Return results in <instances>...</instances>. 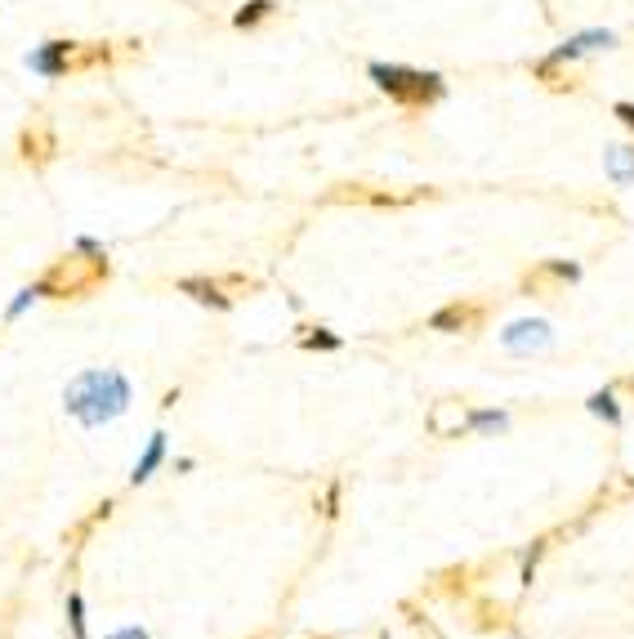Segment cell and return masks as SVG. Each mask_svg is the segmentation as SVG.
I'll return each mask as SVG.
<instances>
[{"instance_id": "obj_20", "label": "cell", "mask_w": 634, "mask_h": 639, "mask_svg": "<svg viewBox=\"0 0 634 639\" xmlns=\"http://www.w3.org/2000/svg\"><path fill=\"white\" fill-rule=\"evenodd\" d=\"M541 559H545V541H532V550L523 555V572H518V581H523V586H532V581H536V568H541Z\"/></svg>"}, {"instance_id": "obj_23", "label": "cell", "mask_w": 634, "mask_h": 639, "mask_svg": "<svg viewBox=\"0 0 634 639\" xmlns=\"http://www.w3.org/2000/svg\"><path fill=\"white\" fill-rule=\"evenodd\" d=\"M612 117H617V121H621V126H626V130H630V135H634V103H626V99H621V103H617V108H612Z\"/></svg>"}, {"instance_id": "obj_11", "label": "cell", "mask_w": 634, "mask_h": 639, "mask_svg": "<svg viewBox=\"0 0 634 639\" xmlns=\"http://www.w3.org/2000/svg\"><path fill=\"white\" fill-rule=\"evenodd\" d=\"M76 45L81 41H45L41 50L32 54V72H41V76H54V81H59V76H72V59H76Z\"/></svg>"}, {"instance_id": "obj_10", "label": "cell", "mask_w": 634, "mask_h": 639, "mask_svg": "<svg viewBox=\"0 0 634 639\" xmlns=\"http://www.w3.org/2000/svg\"><path fill=\"white\" fill-rule=\"evenodd\" d=\"M527 72H532V81H541V90H550V94H576V90H581V81H576L572 63L554 59V54H541V59H532V63H527Z\"/></svg>"}, {"instance_id": "obj_9", "label": "cell", "mask_w": 634, "mask_h": 639, "mask_svg": "<svg viewBox=\"0 0 634 639\" xmlns=\"http://www.w3.org/2000/svg\"><path fill=\"white\" fill-rule=\"evenodd\" d=\"M425 429L434 438H460L469 434V407L460 403V398H438L434 407H429L425 416Z\"/></svg>"}, {"instance_id": "obj_3", "label": "cell", "mask_w": 634, "mask_h": 639, "mask_svg": "<svg viewBox=\"0 0 634 639\" xmlns=\"http://www.w3.org/2000/svg\"><path fill=\"white\" fill-rule=\"evenodd\" d=\"M367 76L376 81L380 94H389L398 108L407 112H425L438 108L447 99V81L438 72H420V68H402V63H371Z\"/></svg>"}, {"instance_id": "obj_22", "label": "cell", "mask_w": 634, "mask_h": 639, "mask_svg": "<svg viewBox=\"0 0 634 639\" xmlns=\"http://www.w3.org/2000/svg\"><path fill=\"white\" fill-rule=\"evenodd\" d=\"M32 300H41V295H36L32 286H23V291L14 295V304H9V309H5V318H9V322H14V318H23V313H27V304H32Z\"/></svg>"}, {"instance_id": "obj_1", "label": "cell", "mask_w": 634, "mask_h": 639, "mask_svg": "<svg viewBox=\"0 0 634 639\" xmlns=\"http://www.w3.org/2000/svg\"><path fill=\"white\" fill-rule=\"evenodd\" d=\"M130 398H134V389L117 367H85L67 380L63 412L81 429H103L130 412Z\"/></svg>"}, {"instance_id": "obj_13", "label": "cell", "mask_w": 634, "mask_h": 639, "mask_svg": "<svg viewBox=\"0 0 634 639\" xmlns=\"http://www.w3.org/2000/svg\"><path fill=\"white\" fill-rule=\"evenodd\" d=\"M166 465V429H157V434L148 438V447L139 452V461H134L130 470V488H143V483H152V474Z\"/></svg>"}, {"instance_id": "obj_14", "label": "cell", "mask_w": 634, "mask_h": 639, "mask_svg": "<svg viewBox=\"0 0 634 639\" xmlns=\"http://www.w3.org/2000/svg\"><path fill=\"white\" fill-rule=\"evenodd\" d=\"M585 412H590V416H599L603 425H621V421H626V412H621V403H617V389H612V385L594 389V394L585 398Z\"/></svg>"}, {"instance_id": "obj_2", "label": "cell", "mask_w": 634, "mask_h": 639, "mask_svg": "<svg viewBox=\"0 0 634 639\" xmlns=\"http://www.w3.org/2000/svg\"><path fill=\"white\" fill-rule=\"evenodd\" d=\"M108 278H112L108 251H67L32 282V291L41 300H85L99 286H108Z\"/></svg>"}, {"instance_id": "obj_18", "label": "cell", "mask_w": 634, "mask_h": 639, "mask_svg": "<svg viewBox=\"0 0 634 639\" xmlns=\"http://www.w3.org/2000/svg\"><path fill=\"white\" fill-rule=\"evenodd\" d=\"M300 349H309V354H335V349L344 345L335 331H326V327H300Z\"/></svg>"}, {"instance_id": "obj_25", "label": "cell", "mask_w": 634, "mask_h": 639, "mask_svg": "<svg viewBox=\"0 0 634 639\" xmlns=\"http://www.w3.org/2000/svg\"><path fill=\"white\" fill-rule=\"evenodd\" d=\"M612 389H617V394H630V398H634V376H621V380H612Z\"/></svg>"}, {"instance_id": "obj_5", "label": "cell", "mask_w": 634, "mask_h": 639, "mask_svg": "<svg viewBox=\"0 0 634 639\" xmlns=\"http://www.w3.org/2000/svg\"><path fill=\"white\" fill-rule=\"evenodd\" d=\"M554 345V327L545 318H518L501 331V349L514 358H532V354H545Z\"/></svg>"}, {"instance_id": "obj_17", "label": "cell", "mask_w": 634, "mask_h": 639, "mask_svg": "<svg viewBox=\"0 0 634 639\" xmlns=\"http://www.w3.org/2000/svg\"><path fill=\"white\" fill-rule=\"evenodd\" d=\"M603 166H608L612 184H634V143H612Z\"/></svg>"}, {"instance_id": "obj_4", "label": "cell", "mask_w": 634, "mask_h": 639, "mask_svg": "<svg viewBox=\"0 0 634 639\" xmlns=\"http://www.w3.org/2000/svg\"><path fill=\"white\" fill-rule=\"evenodd\" d=\"M438 188H389V184H362V179H344V184L326 188V206H376V211H407V206L434 202Z\"/></svg>"}, {"instance_id": "obj_7", "label": "cell", "mask_w": 634, "mask_h": 639, "mask_svg": "<svg viewBox=\"0 0 634 639\" xmlns=\"http://www.w3.org/2000/svg\"><path fill=\"white\" fill-rule=\"evenodd\" d=\"M487 322V304L474 300H451L438 313H429V331H443V336H474Z\"/></svg>"}, {"instance_id": "obj_15", "label": "cell", "mask_w": 634, "mask_h": 639, "mask_svg": "<svg viewBox=\"0 0 634 639\" xmlns=\"http://www.w3.org/2000/svg\"><path fill=\"white\" fill-rule=\"evenodd\" d=\"M277 9H282L277 0H246V5L233 14V27L237 32H255V27H264L268 18H277Z\"/></svg>"}, {"instance_id": "obj_6", "label": "cell", "mask_w": 634, "mask_h": 639, "mask_svg": "<svg viewBox=\"0 0 634 639\" xmlns=\"http://www.w3.org/2000/svg\"><path fill=\"white\" fill-rule=\"evenodd\" d=\"M581 282V264L576 260H541L536 269L523 273V295H559L568 291V286Z\"/></svg>"}, {"instance_id": "obj_12", "label": "cell", "mask_w": 634, "mask_h": 639, "mask_svg": "<svg viewBox=\"0 0 634 639\" xmlns=\"http://www.w3.org/2000/svg\"><path fill=\"white\" fill-rule=\"evenodd\" d=\"M179 291L192 295L197 304H206V309H219V313L233 309V295L224 291V282H219V278H179Z\"/></svg>"}, {"instance_id": "obj_8", "label": "cell", "mask_w": 634, "mask_h": 639, "mask_svg": "<svg viewBox=\"0 0 634 639\" xmlns=\"http://www.w3.org/2000/svg\"><path fill=\"white\" fill-rule=\"evenodd\" d=\"M54 157H59V135H54L50 121H32V126H23V135H18V161L32 166V170H45Z\"/></svg>"}, {"instance_id": "obj_16", "label": "cell", "mask_w": 634, "mask_h": 639, "mask_svg": "<svg viewBox=\"0 0 634 639\" xmlns=\"http://www.w3.org/2000/svg\"><path fill=\"white\" fill-rule=\"evenodd\" d=\"M505 429H509V412H501V407H469V434L496 438Z\"/></svg>"}, {"instance_id": "obj_21", "label": "cell", "mask_w": 634, "mask_h": 639, "mask_svg": "<svg viewBox=\"0 0 634 639\" xmlns=\"http://www.w3.org/2000/svg\"><path fill=\"white\" fill-rule=\"evenodd\" d=\"M219 282H224V291L233 295V300H237V295H251V291H259V282H255V278H246V273H224Z\"/></svg>"}, {"instance_id": "obj_19", "label": "cell", "mask_w": 634, "mask_h": 639, "mask_svg": "<svg viewBox=\"0 0 634 639\" xmlns=\"http://www.w3.org/2000/svg\"><path fill=\"white\" fill-rule=\"evenodd\" d=\"M67 626H72V639H90V622H85L81 590H67Z\"/></svg>"}, {"instance_id": "obj_24", "label": "cell", "mask_w": 634, "mask_h": 639, "mask_svg": "<svg viewBox=\"0 0 634 639\" xmlns=\"http://www.w3.org/2000/svg\"><path fill=\"white\" fill-rule=\"evenodd\" d=\"M103 639H148V631H143V626H121V631H112Z\"/></svg>"}]
</instances>
